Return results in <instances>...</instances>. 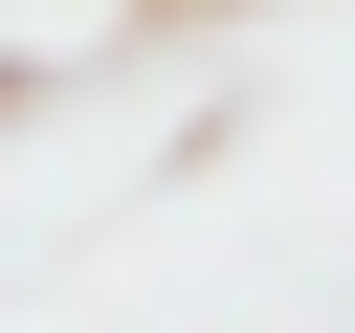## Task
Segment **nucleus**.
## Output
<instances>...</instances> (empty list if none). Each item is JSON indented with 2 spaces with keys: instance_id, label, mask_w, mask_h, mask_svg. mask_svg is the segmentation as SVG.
Masks as SVG:
<instances>
[{
  "instance_id": "obj_1",
  "label": "nucleus",
  "mask_w": 355,
  "mask_h": 333,
  "mask_svg": "<svg viewBox=\"0 0 355 333\" xmlns=\"http://www.w3.org/2000/svg\"><path fill=\"white\" fill-rule=\"evenodd\" d=\"M44 89H67V67H22V44H0V133H22V111H44Z\"/></svg>"
},
{
  "instance_id": "obj_2",
  "label": "nucleus",
  "mask_w": 355,
  "mask_h": 333,
  "mask_svg": "<svg viewBox=\"0 0 355 333\" xmlns=\"http://www.w3.org/2000/svg\"><path fill=\"white\" fill-rule=\"evenodd\" d=\"M200 22H244V0H200Z\"/></svg>"
},
{
  "instance_id": "obj_3",
  "label": "nucleus",
  "mask_w": 355,
  "mask_h": 333,
  "mask_svg": "<svg viewBox=\"0 0 355 333\" xmlns=\"http://www.w3.org/2000/svg\"><path fill=\"white\" fill-rule=\"evenodd\" d=\"M133 22H155V0H133Z\"/></svg>"
}]
</instances>
